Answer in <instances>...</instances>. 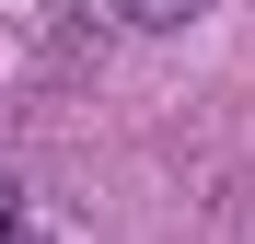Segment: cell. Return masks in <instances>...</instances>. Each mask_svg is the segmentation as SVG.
<instances>
[{"label": "cell", "instance_id": "cell-1", "mask_svg": "<svg viewBox=\"0 0 255 244\" xmlns=\"http://www.w3.org/2000/svg\"><path fill=\"white\" fill-rule=\"evenodd\" d=\"M116 12H128V23H151V35H162V23H186V12H197V0H116Z\"/></svg>", "mask_w": 255, "mask_h": 244}, {"label": "cell", "instance_id": "cell-2", "mask_svg": "<svg viewBox=\"0 0 255 244\" xmlns=\"http://www.w3.org/2000/svg\"><path fill=\"white\" fill-rule=\"evenodd\" d=\"M0 244H23V198H12V175H0Z\"/></svg>", "mask_w": 255, "mask_h": 244}]
</instances>
